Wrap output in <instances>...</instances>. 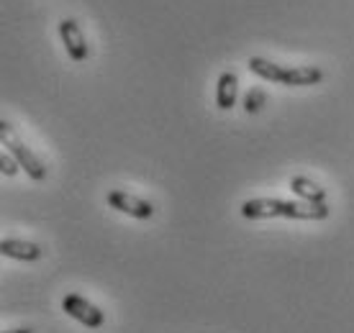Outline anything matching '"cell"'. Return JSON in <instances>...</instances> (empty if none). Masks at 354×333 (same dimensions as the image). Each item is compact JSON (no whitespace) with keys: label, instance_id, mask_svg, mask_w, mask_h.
Returning a JSON list of instances; mask_svg holds the SVG:
<instances>
[{"label":"cell","instance_id":"cell-1","mask_svg":"<svg viewBox=\"0 0 354 333\" xmlns=\"http://www.w3.org/2000/svg\"><path fill=\"white\" fill-rule=\"evenodd\" d=\"M331 208L326 202H290L277 198H254L241 202V216L249 220L262 218H295V220H326Z\"/></svg>","mask_w":354,"mask_h":333},{"label":"cell","instance_id":"cell-2","mask_svg":"<svg viewBox=\"0 0 354 333\" xmlns=\"http://www.w3.org/2000/svg\"><path fill=\"white\" fill-rule=\"evenodd\" d=\"M0 141H3V146L13 154V157L18 159V164H21V169L26 172L34 182H41L46 177V166H44V162L36 157L34 151L28 149L24 141L18 139V133L13 131V126L10 123H6V121H0Z\"/></svg>","mask_w":354,"mask_h":333},{"label":"cell","instance_id":"cell-3","mask_svg":"<svg viewBox=\"0 0 354 333\" xmlns=\"http://www.w3.org/2000/svg\"><path fill=\"white\" fill-rule=\"evenodd\" d=\"M62 310L70 318H75L77 323L85 325V328H100V325L106 323L103 310L95 307L93 303H88L82 295H67V298L62 300Z\"/></svg>","mask_w":354,"mask_h":333},{"label":"cell","instance_id":"cell-4","mask_svg":"<svg viewBox=\"0 0 354 333\" xmlns=\"http://www.w3.org/2000/svg\"><path fill=\"white\" fill-rule=\"evenodd\" d=\"M108 205L118 213H126V216H131V218H139V220H147L154 216V205L142 198H136V195L126 193V190H111L108 193Z\"/></svg>","mask_w":354,"mask_h":333},{"label":"cell","instance_id":"cell-5","mask_svg":"<svg viewBox=\"0 0 354 333\" xmlns=\"http://www.w3.org/2000/svg\"><path fill=\"white\" fill-rule=\"evenodd\" d=\"M59 36H62V44L70 54L72 61H85L90 57V49H88V41H85V34H82V28L77 21H72V18H64L62 23H59Z\"/></svg>","mask_w":354,"mask_h":333},{"label":"cell","instance_id":"cell-6","mask_svg":"<svg viewBox=\"0 0 354 333\" xmlns=\"http://www.w3.org/2000/svg\"><path fill=\"white\" fill-rule=\"evenodd\" d=\"M0 251L8 259H18V262H39L44 249L34 241H21V238H6L0 241Z\"/></svg>","mask_w":354,"mask_h":333},{"label":"cell","instance_id":"cell-7","mask_svg":"<svg viewBox=\"0 0 354 333\" xmlns=\"http://www.w3.org/2000/svg\"><path fill=\"white\" fill-rule=\"evenodd\" d=\"M236 95H239V79L234 72H223L216 85V103L221 111H231L236 106Z\"/></svg>","mask_w":354,"mask_h":333},{"label":"cell","instance_id":"cell-8","mask_svg":"<svg viewBox=\"0 0 354 333\" xmlns=\"http://www.w3.org/2000/svg\"><path fill=\"white\" fill-rule=\"evenodd\" d=\"M247 67L257 77L267 79V82H280V85H285V79H288V67H280V64H274V61H267L262 59V57H252V59L247 61Z\"/></svg>","mask_w":354,"mask_h":333},{"label":"cell","instance_id":"cell-9","mask_svg":"<svg viewBox=\"0 0 354 333\" xmlns=\"http://www.w3.org/2000/svg\"><path fill=\"white\" fill-rule=\"evenodd\" d=\"M290 190L306 202H326V190L313 182V180H308V177H292Z\"/></svg>","mask_w":354,"mask_h":333},{"label":"cell","instance_id":"cell-10","mask_svg":"<svg viewBox=\"0 0 354 333\" xmlns=\"http://www.w3.org/2000/svg\"><path fill=\"white\" fill-rule=\"evenodd\" d=\"M321 79H324V72L319 67H288L285 85H290V88H306V85H319Z\"/></svg>","mask_w":354,"mask_h":333},{"label":"cell","instance_id":"cell-11","mask_svg":"<svg viewBox=\"0 0 354 333\" xmlns=\"http://www.w3.org/2000/svg\"><path fill=\"white\" fill-rule=\"evenodd\" d=\"M262 106H265V93L262 90H249L247 97H244V111L247 113H257Z\"/></svg>","mask_w":354,"mask_h":333},{"label":"cell","instance_id":"cell-12","mask_svg":"<svg viewBox=\"0 0 354 333\" xmlns=\"http://www.w3.org/2000/svg\"><path fill=\"white\" fill-rule=\"evenodd\" d=\"M0 169H3V175L6 177H13L18 175V169H21V164H18V159L10 154L8 149L0 154Z\"/></svg>","mask_w":354,"mask_h":333},{"label":"cell","instance_id":"cell-13","mask_svg":"<svg viewBox=\"0 0 354 333\" xmlns=\"http://www.w3.org/2000/svg\"><path fill=\"white\" fill-rule=\"evenodd\" d=\"M3 333H31L28 328H13V331H3Z\"/></svg>","mask_w":354,"mask_h":333}]
</instances>
